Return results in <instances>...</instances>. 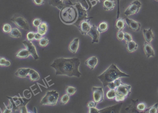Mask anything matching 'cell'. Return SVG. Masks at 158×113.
<instances>
[{
  "instance_id": "obj_1",
  "label": "cell",
  "mask_w": 158,
  "mask_h": 113,
  "mask_svg": "<svg viewBox=\"0 0 158 113\" xmlns=\"http://www.w3.org/2000/svg\"><path fill=\"white\" fill-rule=\"evenodd\" d=\"M80 60L77 58H59L54 60L51 67L55 70L56 75H64L79 78L82 73L79 71Z\"/></svg>"
},
{
  "instance_id": "obj_2",
  "label": "cell",
  "mask_w": 158,
  "mask_h": 113,
  "mask_svg": "<svg viewBox=\"0 0 158 113\" xmlns=\"http://www.w3.org/2000/svg\"><path fill=\"white\" fill-rule=\"evenodd\" d=\"M129 75L122 72L114 64H112L104 72L97 76L104 87H106L110 82L121 77H129Z\"/></svg>"
},
{
  "instance_id": "obj_3",
  "label": "cell",
  "mask_w": 158,
  "mask_h": 113,
  "mask_svg": "<svg viewBox=\"0 0 158 113\" xmlns=\"http://www.w3.org/2000/svg\"><path fill=\"white\" fill-rule=\"evenodd\" d=\"M59 17L63 23L66 24H73L77 20L78 12L74 5L66 4L60 10Z\"/></svg>"
},
{
  "instance_id": "obj_4",
  "label": "cell",
  "mask_w": 158,
  "mask_h": 113,
  "mask_svg": "<svg viewBox=\"0 0 158 113\" xmlns=\"http://www.w3.org/2000/svg\"><path fill=\"white\" fill-rule=\"evenodd\" d=\"M131 89L130 85L122 83L116 89V101L117 102L123 101L127 97H129L131 94Z\"/></svg>"
},
{
  "instance_id": "obj_5",
  "label": "cell",
  "mask_w": 158,
  "mask_h": 113,
  "mask_svg": "<svg viewBox=\"0 0 158 113\" xmlns=\"http://www.w3.org/2000/svg\"><path fill=\"white\" fill-rule=\"evenodd\" d=\"M59 94L56 90L47 91L45 96L41 100V105L54 106L58 102Z\"/></svg>"
},
{
  "instance_id": "obj_6",
  "label": "cell",
  "mask_w": 158,
  "mask_h": 113,
  "mask_svg": "<svg viewBox=\"0 0 158 113\" xmlns=\"http://www.w3.org/2000/svg\"><path fill=\"white\" fill-rule=\"evenodd\" d=\"M78 12V17L75 22L73 23V25L78 27L80 24L85 20L92 19V17H88L87 14V10H86L79 2H76L74 4Z\"/></svg>"
},
{
  "instance_id": "obj_7",
  "label": "cell",
  "mask_w": 158,
  "mask_h": 113,
  "mask_svg": "<svg viewBox=\"0 0 158 113\" xmlns=\"http://www.w3.org/2000/svg\"><path fill=\"white\" fill-rule=\"evenodd\" d=\"M142 6V3L138 0L134 1L130 4L129 7L126 9L124 14L127 17L136 14L140 11Z\"/></svg>"
},
{
  "instance_id": "obj_8",
  "label": "cell",
  "mask_w": 158,
  "mask_h": 113,
  "mask_svg": "<svg viewBox=\"0 0 158 113\" xmlns=\"http://www.w3.org/2000/svg\"><path fill=\"white\" fill-rule=\"evenodd\" d=\"M11 21L20 29H23L26 31L30 30V27L29 22H27L26 19L21 16H14L11 18Z\"/></svg>"
},
{
  "instance_id": "obj_9",
  "label": "cell",
  "mask_w": 158,
  "mask_h": 113,
  "mask_svg": "<svg viewBox=\"0 0 158 113\" xmlns=\"http://www.w3.org/2000/svg\"><path fill=\"white\" fill-rule=\"evenodd\" d=\"M92 91L93 99L95 102L98 103L104 101V92L103 88L93 87Z\"/></svg>"
},
{
  "instance_id": "obj_10",
  "label": "cell",
  "mask_w": 158,
  "mask_h": 113,
  "mask_svg": "<svg viewBox=\"0 0 158 113\" xmlns=\"http://www.w3.org/2000/svg\"><path fill=\"white\" fill-rule=\"evenodd\" d=\"M22 43L25 45V46L26 47V49L29 50V51L31 55L34 57V60H36L39 59L38 55L37 54L36 48L34 46V45L33 44L31 41L26 40V41L22 42Z\"/></svg>"
},
{
  "instance_id": "obj_11",
  "label": "cell",
  "mask_w": 158,
  "mask_h": 113,
  "mask_svg": "<svg viewBox=\"0 0 158 113\" xmlns=\"http://www.w3.org/2000/svg\"><path fill=\"white\" fill-rule=\"evenodd\" d=\"M100 32L98 30V27L94 24H93L91 27V30L88 33L87 35L91 36L92 39V43H98L100 38Z\"/></svg>"
},
{
  "instance_id": "obj_12",
  "label": "cell",
  "mask_w": 158,
  "mask_h": 113,
  "mask_svg": "<svg viewBox=\"0 0 158 113\" xmlns=\"http://www.w3.org/2000/svg\"><path fill=\"white\" fill-rule=\"evenodd\" d=\"M123 103L111 106L103 109L99 110V113H120Z\"/></svg>"
},
{
  "instance_id": "obj_13",
  "label": "cell",
  "mask_w": 158,
  "mask_h": 113,
  "mask_svg": "<svg viewBox=\"0 0 158 113\" xmlns=\"http://www.w3.org/2000/svg\"><path fill=\"white\" fill-rule=\"evenodd\" d=\"M90 20L91 19L83 21L80 24L79 27H77L82 34L87 35L91 30L92 25L89 22Z\"/></svg>"
},
{
  "instance_id": "obj_14",
  "label": "cell",
  "mask_w": 158,
  "mask_h": 113,
  "mask_svg": "<svg viewBox=\"0 0 158 113\" xmlns=\"http://www.w3.org/2000/svg\"><path fill=\"white\" fill-rule=\"evenodd\" d=\"M126 22L129 26L131 30L132 31H140L141 28V24L139 22L130 19L128 18H126L125 19Z\"/></svg>"
},
{
  "instance_id": "obj_15",
  "label": "cell",
  "mask_w": 158,
  "mask_h": 113,
  "mask_svg": "<svg viewBox=\"0 0 158 113\" xmlns=\"http://www.w3.org/2000/svg\"><path fill=\"white\" fill-rule=\"evenodd\" d=\"M144 50L147 58L152 56H154V51L150 43L147 42H145L144 44Z\"/></svg>"
},
{
  "instance_id": "obj_16",
  "label": "cell",
  "mask_w": 158,
  "mask_h": 113,
  "mask_svg": "<svg viewBox=\"0 0 158 113\" xmlns=\"http://www.w3.org/2000/svg\"><path fill=\"white\" fill-rule=\"evenodd\" d=\"M143 33L144 38L146 42L150 43L154 39V34L152 30V28H150L148 30L144 29Z\"/></svg>"
},
{
  "instance_id": "obj_17",
  "label": "cell",
  "mask_w": 158,
  "mask_h": 113,
  "mask_svg": "<svg viewBox=\"0 0 158 113\" xmlns=\"http://www.w3.org/2000/svg\"><path fill=\"white\" fill-rule=\"evenodd\" d=\"M79 39L76 38L71 42L69 46V50L73 54H76L79 49Z\"/></svg>"
},
{
  "instance_id": "obj_18",
  "label": "cell",
  "mask_w": 158,
  "mask_h": 113,
  "mask_svg": "<svg viewBox=\"0 0 158 113\" xmlns=\"http://www.w3.org/2000/svg\"><path fill=\"white\" fill-rule=\"evenodd\" d=\"M98 63V59L96 56H92L88 59L85 62V64L92 70H93Z\"/></svg>"
},
{
  "instance_id": "obj_19",
  "label": "cell",
  "mask_w": 158,
  "mask_h": 113,
  "mask_svg": "<svg viewBox=\"0 0 158 113\" xmlns=\"http://www.w3.org/2000/svg\"><path fill=\"white\" fill-rule=\"evenodd\" d=\"M31 68H21L18 69L15 73V75L21 78H26L29 75Z\"/></svg>"
},
{
  "instance_id": "obj_20",
  "label": "cell",
  "mask_w": 158,
  "mask_h": 113,
  "mask_svg": "<svg viewBox=\"0 0 158 113\" xmlns=\"http://www.w3.org/2000/svg\"><path fill=\"white\" fill-rule=\"evenodd\" d=\"M49 4L53 7H56L59 10L66 5L62 0H48Z\"/></svg>"
},
{
  "instance_id": "obj_21",
  "label": "cell",
  "mask_w": 158,
  "mask_h": 113,
  "mask_svg": "<svg viewBox=\"0 0 158 113\" xmlns=\"http://www.w3.org/2000/svg\"><path fill=\"white\" fill-rule=\"evenodd\" d=\"M116 6V2L114 0H105L103 2V6L107 11L113 10Z\"/></svg>"
},
{
  "instance_id": "obj_22",
  "label": "cell",
  "mask_w": 158,
  "mask_h": 113,
  "mask_svg": "<svg viewBox=\"0 0 158 113\" xmlns=\"http://www.w3.org/2000/svg\"><path fill=\"white\" fill-rule=\"evenodd\" d=\"M131 100H132V103H131V105H130L126 109V111L128 112H130V113H141V112L139 111L137 109V106H136V102H138V100H136V101Z\"/></svg>"
},
{
  "instance_id": "obj_23",
  "label": "cell",
  "mask_w": 158,
  "mask_h": 113,
  "mask_svg": "<svg viewBox=\"0 0 158 113\" xmlns=\"http://www.w3.org/2000/svg\"><path fill=\"white\" fill-rule=\"evenodd\" d=\"M127 50L129 52H133L137 50L138 44L134 41H132L130 42H126V44Z\"/></svg>"
},
{
  "instance_id": "obj_24",
  "label": "cell",
  "mask_w": 158,
  "mask_h": 113,
  "mask_svg": "<svg viewBox=\"0 0 158 113\" xmlns=\"http://www.w3.org/2000/svg\"><path fill=\"white\" fill-rule=\"evenodd\" d=\"M48 26L47 23L46 22H42L41 25L37 27V32L41 35H44L47 33Z\"/></svg>"
},
{
  "instance_id": "obj_25",
  "label": "cell",
  "mask_w": 158,
  "mask_h": 113,
  "mask_svg": "<svg viewBox=\"0 0 158 113\" xmlns=\"http://www.w3.org/2000/svg\"><path fill=\"white\" fill-rule=\"evenodd\" d=\"M30 53L27 49H22L16 53V56L19 58H26L29 57Z\"/></svg>"
},
{
  "instance_id": "obj_26",
  "label": "cell",
  "mask_w": 158,
  "mask_h": 113,
  "mask_svg": "<svg viewBox=\"0 0 158 113\" xmlns=\"http://www.w3.org/2000/svg\"><path fill=\"white\" fill-rule=\"evenodd\" d=\"M29 76L30 80L32 81H37L40 79V76L38 73L33 69H31L29 73Z\"/></svg>"
},
{
  "instance_id": "obj_27",
  "label": "cell",
  "mask_w": 158,
  "mask_h": 113,
  "mask_svg": "<svg viewBox=\"0 0 158 113\" xmlns=\"http://www.w3.org/2000/svg\"><path fill=\"white\" fill-rule=\"evenodd\" d=\"M126 22V21H125ZM124 20L122 18H118L117 20L116 27L118 30H123L126 27V23Z\"/></svg>"
},
{
  "instance_id": "obj_28",
  "label": "cell",
  "mask_w": 158,
  "mask_h": 113,
  "mask_svg": "<svg viewBox=\"0 0 158 113\" xmlns=\"http://www.w3.org/2000/svg\"><path fill=\"white\" fill-rule=\"evenodd\" d=\"M9 35L12 37L18 38L21 37L22 34L18 29L17 28H14V29H12L11 32L9 33Z\"/></svg>"
},
{
  "instance_id": "obj_29",
  "label": "cell",
  "mask_w": 158,
  "mask_h": 113,
  "mask_svg": "<svg viewBox=\"0 0 158 113\" xmlns=\"http://www.w3.org/2000/svg\"><path fill=\"white\" fill-rule=\"evenodd\" d=\"M108 29V25L107 22H102L99 25L98 30L100 33H103L107 31Z\"/></svg>"
},
{
  "instance_id": "obj_30",
  "label": "cell",
  "mask_w": 158,
  "mask_h": 113,
  "mask_svg": "<svg viewBox=\"0 0 158 113\" xmlns=\"http://www.w3.org/2000/svg\"><path fill=\"white\" fill-rule=\"evenodd\" d=\"M158 108V103H156L154 105L145 110V113H157Z\"/></svg>"
},
{
  "instance_id": "obj_31",
  "label": "cell",
  "mask_w": 158,
  "mask_h": 113,
  "mask_svg": "<svg viewBox=\"0 0 158 113\" xmlns=\"http://www.w3.org/2000/svg\"><path fill=\"white\" fill-rule=\"evenodd\" d=\"M116 96V89H110L108 91L106 94V96L107 98L109 100H112L115 98Z\"/></svg>"
},
{
  "instance_id": "obj_32",
  "label": "cell",
  "mask_w": 158,
  "mask_h": 113,
  "mask_svg": "<svg viewBox=\"0 0 158 113\" xmlns=\"http://www.w3.org/2000/svg\"><path fill=\"white\" fill-rule=\"evenodd\" d=\"M76 91V89L71 86H68L66 87V91L67 94L70 96H72L75 93Z\"/></svg>"
},
{
  "instance_id": "obj_33",
  "label": "cell",
  "mask_w": 158,
  "mask_h": 113,
  "mask_svg": "<svg viewBox=\"0 0 158 113\" xmlns=\"http://www.w3.org/2000/svg\"><path fill=\"white\" fill-rule=\"evenodd\" d=\"M77 2L79 3L85 9L89 10V0H76Z\"/></svg>"
},
{
  "instance_id": "obj_34",
  "label": "cell",
  "mask_w": 158,
  "mask_h": 113,
  "mask_svg": "<svg viewBox=\"0 0 158 113\" xmlns=\"http://www.w3.org/2000/svg\"><path fill=\"white\" fill-rule=\"evenodd\" d=\"M69 100H70V96L67 94H64L61 97V100H60V104H66L69 101Z\"/></svg>"
},
{
  "instance_id": "obj_35",
  "label": "cell",
  "mask_w": 158,
  "mask_h": 113,
  "mask_svg": "<svg viewBox=\"0 0 158 113\" xmlns=\"http://www.w3.org/2000/svg\"><path fill=\"white\" fill-rule=\"evenodd\" d=\"M49 43V40L46 37H42L39 41V45L42 47L46 46Z\"/></svg>"
},
{
  "instance_id": "obj_36",
  "label": "cell",
  "mask_w": 158,
  "mask_h": 113,
  "mask_svg": "<svg viewBox=\"0 0 158 113\" xmlns=\"http://www.w3.org/2000/svg\"><path fill=\"white\" fill-rule=\"evenodd\" d=\"M11 63L9 60H6L4 57H1L0 59V65L1 66L9 67L10 66Z\"/></svg>"
},
{
  "instance_id": "obj_37",
  "label": "cell",
  "mask_w": 158,
  "mask_h": 113,
  "mask_svg": "<svg viewBox=\"0 0 158 113\" xmlns=\"http://www.w3.org/2000/svg\"><path fill=\"white\" fill-rule=\"evenodd\" d=\"M12 30V29L11 26L10 25V24H8V23L5 24L4 25V27H3V28H2L3 31L6 33H10Z\"/></svg>"
},
{
  "instance_id": "obj_38",
  "label": "cell",
  "mask_w": 158,
  "mask_h": 113,
  "mask_svg": "<svg viewBox=\"0 0 158 113\" xmlns=\"http://www.w3.org/2000/svg\"><path fill=\"white\" fill-rule=\"evenodd\" d=\"M137 109L141 113L145 112V110L146 109V106L143 103H140L137 105Z\"/></svg>"
},
{
  "instance_id": "obj_39",
  "label": "cell",
  "mask_w": 158,
  "mask_h": 113,
  "mask_svg": "<svg viewBox=\"0 0 158 113\" xmlns=\"http://www.w3.org/2000/svg\"><path fill=\"white\" fill-rule=\"evenodd\" d=\"M35 34V33L33 32H29L27 33V35H26L27 40L30 41H33V40L34 39Z\"/></svg>"
},
{
  "instance_id": "obj_40",
  "label": "cell",
  "mask_w": 158,
  "mask_h": 113,
  "mask_svg": "<svg viewBox=\"0 0 158 113\" xmlns=\"http://www.w3.org/2000/svg\"><path fill=\"white\" fill-rule=\"evenodd\" d=\"M124 33L122 30H119L117 32V37L120 41H122L124 40Z\"/></svg>"
},
{
  "instance_id": "obj_41",
  "label": "cell",
  "mask_w": 158,
  "mask_h": 113,
  "mask_svg": "<svg viewBox=\"0 0 158 113\" xmlns=\"http://www.w3.org/2000/svg\"><path fill=\"white\" fill-rule=\"evenodd\" d=\"M124 39L127 42H130V41H133V38H132V35L130 34L129 33H127V32L124 33Z\"/></svg>"
},
{
  "instance_id": "obj_42",
  "label": "cell",
  "mask_w": 158,
  "mask_h": 113,
  "mask_svg": "<svg viewBox=\"0 0 158 113\" xmlns=\"http://www.w3.org/2000/svg\"><path fill=\"white\" fill-rule=\"evenodd\" d=\"M42 23L41 20L39 18H36L33 21V24L34 26L38 27Z\"/></svg>"
},
{
  "instance_id": "obj_43",
  "label": "cell",
  "mask_w": 158,
  "mask_h": 113,
  "mask_svg": "<svg viewBox=\"0 0 158 113\" xmlns=\"http://www.w3.org/2000/svg\"><path fill=\"white\" fill-rule=\"evenodd\" d=\"M97 103L95 101H90L87 103V107L89 108L96 107Z\"/></svg>"
},
{
  "instance_id": "obj_44",
  "label": "cell",
  "mask_w": 158,
  "mask_h": 113,
  "mask_svg": "<svg viewBox=\"0 0 158 113\" xmlns=\"http://www.w3.org/2000/svg\"><path fill=\"white\" fill-rule=\"evenodd\" d=\"M33 1L35 4L38 6L44 4L45 3L44 0H33Z\"/></svg>"
},
{
  "instance_id": "obj_45",
  "label": "cell",
  "mask_w": 158,
  "mask_h": 113,
  "mask_svg": "<svg viewBox=\"0 0 158 113\" xmlns=\"http://www.w3.org/2000/svg\"><path fill=\"white\" fill-rule=\"evenodd\" d=\"M89 113H99V110L97 109L96 107H94V108H89Z\"/></svg>"
},
{
  "instance_id": "obj_46",
  "label": "cell",
  "mask_w": 158,
  "mask_h": 113,
  "mask_svg": "<svg viewBox=\"0 0 158 113\" xmlns=\"http://www.w3.org/2000/svg\"><path fill=\"white\" fill-rule=\"evenodd\" d=\"M107 86L109 87V88L110 89H117V87H116V85L114 84V81L110 82L108 84V86Z\"/></svg>"
},
{
  "instance_id": "obj_47",
  "label": "cell",
  "mask_w": 158,
  "mask_h": 113,
  "mask_svg": "<svg viewBox=\"0 0 158 113\" xmlns=\"http://www.w3.org/2000/svg\"><path fill=\"white\" fill-rule=\"evenodd\" d=\"M42 35H41L40 34H39V33H38V32H37V33H35V37H34V39H35V40H36V41H39V40H41V39L42 38Z\"/></svg>"
},
{
  "instance_id": "obj_48",
  "label": "cell",
  "mask_w": 158,
  "mask_h": 113,
  "mask_svg": "<svg viewBox=\"0 0 158 113\" xmlns=\"http://www.w3.org/2000/svg\"><path fill=\"white\" fill-rule=\"evenodd\" d=\"M114 84L116 85L117 88L118 87H119L120 85L122 83L121 81L120 80V78L117 79V80H116L114 81Z\"/></svg>"
},
{
  "instance_id": "obj_49",
  "label": "cell",
  "mask_w": 158,
  "mask_h": 113,
  "mask_svg": "<svg viewBox=\"0 0 158 113\" xmlns=\"http://www.w3.org/2000/svg\"><path fill=\"white\" fill-rule=\"evenodd\" d=\"M118 1V11H117V19H118L119 17V14H120V10H119V1L120 0H117Z\"/></svg>"
},
{
  "instance_id": "obj_50",
  "label": "cell",
  "mask_w": 158,
  "mask_h": 113,
  "mask_svg": "<svg viewBox=\"0 0 158 113\" xmlns=\"http://www.w3.org/2000/svg\"><path fill=\"white\" fill-rule=\"evenodd\" d=\"M34 113H37V110L36 109V107H34Z\"/></svg>"
},
{
  "instance_id": "obj_51",
  "label": "cell",
  "mask_w": 158,
  "mask_h": 113,
  "mask_svg": "<svg viewBox=\"0 0 158 113\" xmlns=\"http://www.w3.org/2000/svg\"><path fill=\"white\" fill-rule=\"evenodd\" d=\"M62 1L64 2V4H65L66 2H67V1H69L70 0H62Z\"/></svg>"
},
{
  "instance_id": "obj_52",
  "label": "cell",
  "mask_w": 158,
  "mask_h": 113,
  "mask_svg": "<svg viewBox=\"0 0 158 113\" xmlns=\"http://www.w3.org/2000/svg\"><path fill=\"white\" fill-rule=\"evenodd\" d=\"M97 1H98L99 2H100V0H96Z\"/></svg>"
},
{
  "instance_id": "obj_53",
  "label": "cell",
  "mask_w": 158,
  "mask_h": 113,
  "mask_svg": "<svg viewBox=\"0 0 158 113\" xmlns=\"http://www.w3.org/2000/svg\"><path fill=\"white\" fill-rule=\"evenodd\" d=\"M155 1H158V0H155Z\"/></svg>"
}]
</instances>
